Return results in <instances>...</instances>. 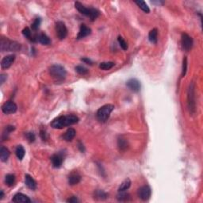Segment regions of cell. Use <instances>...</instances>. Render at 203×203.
<instances>
[{"label": "cell", "instance_id": "6da1fadb", "mask_svg": "<svg viewBox=\"0 0 203 203\" xmlns=\"http://www.w3.org/2000/svg\"><path fill=\"white\" fill-rule=\"evenodd\" d=\"M79 117L73 114H68V115H63V116H60L57 118H55L54 120L51 122V126L53 129H60L67 126L72 125L76 123L79 122Z\"/></svg>", "mask_w": 203, "mask_h": 203}, {"label": "cell", "instance_id": "7a4b0ae2", "mask_svg": "<svg viewBox=\"0 0 203 203\" xmlns=\"http://www.w3.org/2000/svg\"><path fill=\"white\" fill-rule=\"evenodd\" d=\"M49 74L55 82L62 83L66 79L67 72L65 68L60 64H53L49 68Z\"/></svg>", "mask_w": 203, "mask_h": 203}, {"label": "cell", "instance_id": "3957f363", "mask_svg": "<svg viewBox=\"0 0 203 203\" xmlns=\"http://www.w3.org/2000/svg\"><path fill=\"white\" fill-rule=\"evenodd\" d=\"M75 9L77 10L79 13L88 17L91 21H94L100 15V12L98 11L97 9L86 7L84 5H83V4L79 2H75Z\"/></svg>", "mask_w": 203, "mask_h": 203}, {"label": "cell", "instance_id": "277c9868", "mask_svg": "<svg viewBox=\"0 0 203 203\" xmlns=\"http://www.w3.org/2000/svg\"><path fill=\"white\" fill-rule=\"evenodd\" d=\"M187 106L190 113L194 114L196 112V100H195V84L190 83L187 90Z\"/></svg>", "mask_w": 203, "mask_h": 203}, {"label": "cell", "instance_id": "5b68a950", "mask_svg": "<svg viewBox=\"0 0 203 203\" xmlns=\"http://www.w3.org/2000/svg\"><path fill=\"white\" fill-rule=\"evenodd\" d=\"M114 105L112 104H105V105H102V107H100L96 113V117H97L98 121L105 122L109 119L110 113L114 109Z\"/></svg>", "mask_w": 203, "mask_h": 203}, {"label": "cell", "instance_id": "8992f818", "mask_svg": "<svg viewBox=\"0 0 203 203\" xmlns=\"http://www.w3.org/2000/svg\"><path fill=\"white\" fill-rule=\"evenodd\" d=\"M21 48L20 44L6 38H2L0 41V49L2 52H16Z\"/></svg>", "mask_w": 203, "mask_h": 203}, {"label": "cell", "instance_id": "52a82bcc", "mask_svg": "<svg viewBox=\"0 0 203 203\" xmlns=\"http://www.w3.org/2000/svg\"><path fill=\"white\" fill-rule=\"evenodd\" d=\"M56 32L60 40L65 39L66 37L68 36V29L63 22L59 21L56 23Z\"/></svg>", "mask_w": 203, "mask_h": 203}, {"label": "cell", "instance_id": "ba28073f", "mask_svg": "<svg viewBox=\"0 0 203 203\" xmlns=\"http://www.w3.org/2000/svg\"><path fill=\"white\" fill-rule=\"evenodd\" d=\"M138 197L143 201H147L149 200L152 194V190H151L150 186H143L140 187L138 189L137 191Z\"/></svg>", "mask_w": 203, "mask_h": 203}, {"label": "cell", "instance_id": "9c48e42d", "mask_svg": "<svg viewBox=\"0 0 203 203\" xmlns=\"http://www.w3.org/2000/svg\"><path fill=\"white\" fill-rule=\"evenodd\" d=\"M181 44H182V49L185 51L188 52L191 49L192 46H193V39L191 37L189 36L187 34H182V38H181Z\"/></svg>", "mask_w": 203, "mask_h": 203}, {"label": "cell", "instance_id": "30bf717a", "mask_svg": "<svg viewBox=\"0 0 203 203\" xmlns=\"http://www.w3.org/2000/svg\"><path fill=\"white\" fill-rule=\"evenodd\" d=\"M18 109L17 105L12 101H8L2 105V111L5 114H11L14 113Z\"/></svg>", "mask_w": 203, "mask_h": 203}, {"label": "cell", "instance_id": "8fae6325", "mask_svg": "<svg viewBox=\"0 0 203 203\" xmlns=\"http://www.w3.org/2000/svg\"><path fill=\"white\" fill-rule=\"evenodd\" d=\"M126 86L129 89L133 91V92H138L141 90V83L140 81L137 79H130L127 81Z\"/></svg>", "mask_w": 203, "mask_h": 203}, {"label": "cell", "instance_id": "7c38bea8", "mask_svg": "<svg viewBox=\"0 0 203 203\" xmlns=\"http://www.w3.org/2000/svg\"><path fill=\"white\" fill-rule=\"evenodd\" d=\"M15 60V56L14 55H8L2 58L1 60V68L2 69H7L10 66L13 64L14 61Z\"/></svg>", "mask_w": 203, "mask_h": 203}, {"label": "cell", "instance_id": "4fadbf2b", "mask_svg": "<svg viewBox=\"0 0 203 203\" xmlns=\"http://www.w3.org/2000/svg\"><path fill=\"white\" fill-rule=\"evenodd\" d=\"M90 34H91V29L87 27L86 25L82 24L80 26V28H79V31L77 34L76 39L77 40L83 39V38L89 36Z\"/></svg>", "mask_w": 203, "mask_h": 203}, {"label": "cell", "instance_id": "5bb4252c", "mask_svg": "<svg viewBox=\"0 0 203 203\" xmlns=\"http://www.w3.org/2000/svg\"><path fill=\"white\" fill-rule=\"evenodd\" d=\"M12 201L16 203H30L31 200L26 194H23L22 193H18L14 196V197L12 198Z\"/></svg>", "mask_w": 203, "mask_h": 203}, {"label": "cell", "instance_id": "9a60e30c", "mask_svg": "<svg viewBox=\"0 0 203 203\" xmlns=\"http://www.w3.org/2000/svg\"><path fill=\"white\" fill-rule=\"evenodd\" d=\"M51 161L53 166L56 168H59L61 167L63 164V157L60 154H54L51 156Z\"/></svg>", "mask_w": 203, "mask_h": 203}, {"label": "cell", "instance_id": "2e32d148", "mask_svg": "<svg viewBox=\"0 0 203 203\" xmlns=\"http://www.w3.org/2000/svg\"><path fill=\"white\" fill-rule=\"evenodd\" d=\"M25 183H26V185L27 186V187L30 188V190H36L37 188L36 181L33 179L32 176H30V175H28V174L25 175Z\"/></svg>", "mask_w": 203, "mask_h": 203}, {"label": "cell", "instance_id": "e0dca14e", "mask_svg": "<svg viewBox=\"0 0 203 203\" xmlns=\"http://www.w3.org/2000/svg\"><path fill=\"white\" fill-rule=\"evenodd\" d=\"M35 41L45 45H48L51 44V40L49 39V38L46 34H43V33L38 34V36L36 37V38H35Z\"/></svg>", "mask_w": 203, "mask_h": 203}, {"label": "cell", "instance_id": "ac0fdd59", "mask_svg": "<svg viewBox=\"0 0 203 203\" xmlns=\"http://www.w3.org/2000/svg\"><path fill=\"white\" fill-rule=\"evenodd\" d=\"M81 180V176L78 173H72L68 176V183L71 186L78 184Z\"/></svg>", "mask_w": 203, "mask_h": 203}, {"label": "cell", "instance_id": "d6986e66", "mask_svg": "<svg viewBox=\"0 0 203 203\" xmlns=\"http://www.w3.org/2000/svg\"><path fill=\"white\" fill-rule=\"evenodd\" d=\"M10 156V151L8 150L7 148L2 146L0 149V160L2 162H6L9 159Z\"/></svg>", "mask_w": 203, "mask_h": 203}, {"label": "cell", "instance_id": "ffe728a7", "mask_svg": "<svg viewBox=\"0 0 203 203\" xmlns=\"http://www.w3.org/2000/svg\"><path fill=\"white\" fill-rule=\"evenodd\" d=\"M75 134H76V131L73 128H69L65 132V133L64 135V139L66 141H68V142L72 141L75 137Z\"/></svg>", "mask_w": 203, "mask_h": 203}, {"label": "cell", "instance_id": "44dd1931", "mask_svg": "<svg viewBox=\"0 0 203 203\" xmlns=\"http://www.w3.org/2000/svg\"><path fill=\"white\" fill-rule=\"evenodd\" d=\"M149 39L152 44L157 43V41H158V30H157V29H152L149 32Z\"/></svg>", "mask_w": 203, "mask_h": 203}, {"label": "cell", "instance_id": "7402d4cb", "mask_svg": "<svg viewBox=\"0 0 203 203\" xmlns=\"http://www.w3.org/2000/svg\"><path fill=\"white\" fill-rule=\"evenodd\" d=\"M117 199L119 201H129L130 200V195L125 191H119L117 195Z\"/></svg>", "mask_w": 203, "mask_h": 203}, {"label": "cell", "instance_id": "603a6c76", "mask_svg": "<svg viewBox=\"0 0 203 203\" xmlns=\"http://www.w3.org/2000/svg\"><path fill=\"white\" fill-rule=\"evenodd\" d=\"M15 154H16L19 160H22V159L24 158L25 154H26V151H25L23 146L18 145L17 148H16V150H15Z\"/></svg>", "mask_w": 203, "mask_h": 203}, {"label": "cell", "instance_id": "cb8c5ba5", "mask_svg": "<svg viewBox=\"0 0 203 203\" xmlns=\"http://www.w3.org/2000/svg\"><path fill=\"white\" fill-rule=\"evenodd\" d=\"M117 146H118L120 150L125 151L128 148V142H127V141H126L125 138H123L122 137H120L117 139Z\"/></svg>", "mask_w": 203, "mask_h": 203}, {"label": "cell", "instance_id": "d4e9b609", "mask_svg": "<svg viewBox=\"0 0 203 203\" xmlns=\"http://www.w3.org/2000/svg\"><path fill=\"white\" fill-rule=\"evenodd\" d=\"M131 183L132 182L131 180H130V179H125V180L121 183L120 186H119L118 188V191H125V190H127L129 188L130 186H131Z\"/></svg>", "mask_w": 203, "mask_h": 203}, {"label": "cell", "instance_id": "484cf974", "mask_svg": "<svg viewBox=\"0 0 203 203\" xmlns=\"http://www.w3.org/2000/svg\"><path fill=\"white\" fill-rule=\"evenodd\" d=\"M15 182V175L13 174H8L5 177V183L8 186H13Z\"/></svg>", "mask_w": 203, "mask_h": 203}, {"label": "cell", "instance_id": "4316f807", "mask_svg": "<svg viewBox=\"0 0 203 203\" xmlns=\"http://www.w3.org/2000/svg\"><path fill=\"white\" fill-rule=\"evenodd\" d=\"M94 198H96V199L104 200V199H106V198H107L108 194H106L105 192H104L103 190H95V191H94Z\"/></svg>", "mask_w": 203, "mask_h": 203}, {"label": "cell", "instance_id": "83f0119b", "mask_svg": "<svg viewBox=\"0 0 203 203\" xmlns=\"http://www.w3.org/2000/svg\"><path fill=\"white\" fill-rule=\"evenodd\" d=\"M134 2L139 6L140 9L142 10L145 13H149L150 12V9H149V7L146 4V2H144V1H135Z\"/></svg>", "mask_w": 203, "mask_h": 203}, {"label": "cell", "instance_id": "f1b7e54d", "mask_svg": "<svg viewBox=\"0 0 203 203\" xmlns=\"http://www.w3.org/2000/svg\"><path fill=\"white\" fill-rule=\"evenodd\" d=\"M115 65V64L113 62H111V61H108V62H102L99 64V68L102 70H105V71H107V70L111 69L112 68H113Z\"/></svg>", "mask_w": 203, "mask_h": 203}, {"label": "cell", "instance_id": "f546056e", "mask_svg": "<svg viewBox=\"0 0 203 203\" xmlns=\"http://www.w3.org/2000/svg\"><path fill=\"white\" fill-rule=\"evenodd\" d=\"M75 72L81 75H85L88 74V69L82 65H78L75 67Z\"/></svg>", "mask_w": 203, "mask_h": 203}, {"label": "cell", "instance_id": "4dcf8cb0", "mask_svg": "<svg viewBox=\"0 0 203 203\" xmlns=\"http://www.w3.org/2000/svg\"><path fill=\"white\" fill-rule=\"evenodd\" d=\"M117 41H118V43L120 45L121 48L123 49V50H127L128 49V45H127V42L124 40V38L122 37L119 36L117 38Z\"/></svg>", "mask_w": 203, "mask_h": 203}, {"label": "cell", "instance_id": "1f68e13d", "mask_svg": "<svg viewBox=\"0 0 203 203\" xmlns=\"http://www.w3.org/2000/svg\"><path fill=\"white\" fill-rule=\"evenodd\" d=\"M187 71V58L186 57H184L182 60V77H184L186 74Z\"/></svg>", "mask_w": 203, "mask_h": 203}, {"label": "cell", "instance_id": "d6a6232c", "mask_svg": "<svg viewBox=\"0 0 203 203\" xmlns=\"http://www.w3.org/2000/svg\"><path fill=\"white\" fill-rule=\"evenodd\" d=\"M41 22H42V21H41V18H37L34 20V22H33L32 26H31V27H32V30H35V31L38 30L40 27Z\"/></svg>", "mask_w": 203, "mask_h": 203}, {"label": "cell", "instance_id": "836d02e7", "mask_svg": "<svg viewBox=\"0 0 203 203\" xmlns=\"http://www.w3.org/2000/svg\"><path fill=\"white\" fill-rule=\"evenodd\" d=\"M22 34L24 35V37H26V38H28L29 40L32 41V37H31V30H30V28L28 27H26L24 30H22Z\"/></svg>", "mask_w": 203, "mask_h": 203}, {"label": "cell", "instance_id": "e575fe53", "mask_svg": "<svg viewBox=\"0 0 203 203\" xmlns=\"http://www.w3.org/2000/svg\"><path fill=\"white\" fill-rule=\"evenodd\" d=\"M26 138L29 141V142H30V143L34 142V141H35V135H34V133H32V132L27 133L26 134Z\"/></svg>", "mask_w": 203, "mask_h": 203}, {"label": "cell", "instance_id": "d590c367", "mask_svg": "<svg viewBox=\"0 0 203 203\" xmlns=\"http://www.w3.org/2000/svg\"><path fill=\"white\" fill-rule=\"evenodd\" d=\"M15 129V128L14 127V126L12 125H8L6 126V128L5 129V132L3 133V137H5L6 135H8V134L10 133H11V132H13L14 130Z\"/></svg>", "mask_w": 203, "mask_h": 203}, {"label": "cell", "instance_id": "8d00e7d4", "mask_svg": "<svg viewBox=\"0 0 203 203\" xmlns=\"http://www.w3.org/2000/svg\"><path fill=\"white\" fill-rule=\"evenodd\" d=\"M67 201L70 203H76L79 201V200L77 199V197H75V196H72V197H71L70 198H68V199L67 200Z\"/></svg>", "mask_w": 203, "mask_h": 203}, {"label": "cell", "instance_id": "74e56055", "mask_svg": "<svg viewBox=\"0 0 203 203\" xmlns=\"http://www.w3.org/2000/svg\"><path fill=\"white\" fill-rule=\"evenodd\" d=\"M40 136H41V137H42V139L44 141L47 140V133H46L44 130H41V132H40Z\"/></svg>", "mask_w": 203, "mask_h": 203}, {"label": "cell", "instance_id": "f35d334b", "mask_svg": "<svg viewBox=\"0 0 203 203\" xmlns=\"http://www.w3.org/2000/svg\"><path fill=\"white\" fill-rule=\"evenodd\" d=\"M81 60H82L83 63H85V64H90V65H92V64H93L92 61H91V60H90L89 58H87V57H83V58L81 59Z\"/></svg>", "mask_w": 203, "mask_h": 203}, {"label": "cell", "instance_id": "ab89813d", "mask_svg": "<svg viewBox=\"0 0 203 203\" xmlns=\"http://www.w3.org/2000/svg\"><path fill=\"white\" fill-rule=\"evenodd\" d=\"M6 79V75H5V74H1V75H0V84L1 85L3 84Z\"/></svg>", "mask_w": 203, "mask_h": 203}, {"label": "cell", "instance_id": "60d3db41", "mask_svg": "<svg viewBox=\"0 0 203 203\" xmlns=\"http://www.w3.org/2000/svg\"><path fill=\"white\" fill-rule=\"evenodd\" d=\"M78 148H79V149L80 150L81 152H84V151H85L84 146H83V145L81 143V142H79V145H78Z\"/></svg>", "mask_w": 203, "mask_h": 203}, {"label": "cell", "instance_id": "b9f144b4", "mask_svg": "<svg viewBox=\"0 0 203 203\" xmlns=\"http://www.w3.org/2000/svg\"><path fill=\"white\" fill-rule=\"evenodd\" d=\"M3 197H4L3 190H1V191H0V200H2V198H3Z\"/></svg>", "mask_w": 203, "mask_h": 203}]
</instances>
